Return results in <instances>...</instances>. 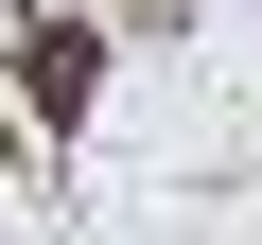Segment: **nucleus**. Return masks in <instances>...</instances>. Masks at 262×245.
<instances>
[{"label": "nucleus", "instance_id": "obj_1", "mask_svg": "<svg viewBox=\"0 0 262 245\" xmlns=\"http://www.w3.org/2000/svg\"><path fill=\"white\" fill-rule=\"evenodd\" d=\"M18 88H35V122H88V88H105L88 18H18Z\"/></svg>", "mask_w": 262, "mask_h": 245}]
</instances>
